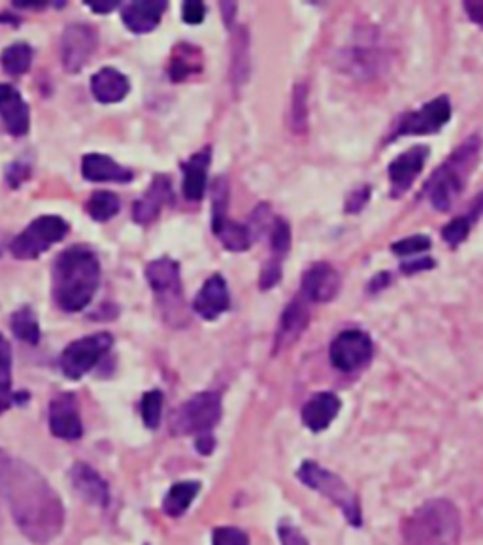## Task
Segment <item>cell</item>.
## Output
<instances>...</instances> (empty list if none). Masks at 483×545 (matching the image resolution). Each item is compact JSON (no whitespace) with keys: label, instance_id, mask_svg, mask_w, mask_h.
<instances>
[{"label":"cell","instance_id":"cell-34","mask_svg":"<svg viewBox=\"0 0 483 545\" xmlns=\"http://www.w3.org/2000/svg\"><path fill=\"white\" fill-rule=\"evenodd\" d=\"M270 248H272V257L284 261L285 255L291 249V227L289 223L278 217L272 223V232H270Z\"/></svg>","mask_w":483,"mask_h":545},{"label":"cell","instance_id":"cell-1","mask_svg":"<svg viewBox=\"0 0 483 545\" xmlns=\"http://www.w3.org/2000/svg\"><path fill=\"white\" fill-rule=\"evenodd\" d=\"M0 496L10 506L19 530L36 544L59 536L65 521L61 498L31 464L0 449Z\"/></svg>","mask_w":483,"mask_h":545},{"label":"cell","instance_id":"cell-3","mask_svg":"<svg viewBox=\"0 0 483 545\" xmlns=\"http://www.w3.org/2000/svg\"><path fill=\"white\" fill-rule=\"evenodd\" d=\"M482 136L472 134L451 153L425 183L421 195L429 200L436 212H450L451 206L463 195L470 176L474 174L482 155Z\"/></svg>","mask_w":483,"mask_h":545},{"label":"cell","instance_id":"cell-32","mask_svg":"<svg viewBox=\"0 0 483 545\" xmlns=\"http://www.w3.org/2000/svg\"><path fill=\"white\" fill-rule=\"evenodd\" d=\"M119 208H121V202L117 199V195L110 193V191L93 193L87 202V214L99 223H106L112 217H116L119 214Z\"/></svg>","mask_w":483,"mask_h":545},{"label":"cell","instance_id":"cell-21","mask_svg":"<svg viewBox=\"0 0 483 545\" xmlns=\"http://www.w3.org/2000/svg\"><path fill=\"white\" fill-rule=\"evenodd\" d=\"M172 199H174V195H172L170 180L167 176H155L148 193L142 199L136 200V204H134V221L138 225H150L159 217L163 206Z\"/></svg>","mask_w":483,"mask_h":545},{"label":"cell","instance_id":"cell-13","mask_svg":"<svg viewBox=\"0 0 483 545\" xmlns=\"http://www.w3.org/2000/svg\"><path fill=\"white\" fill-rule=\"evenodd\" d=\"M431 149L429 146H414V148L400 153L399 157H395L389 168H387V178L391 183V195L395 199H399L400 195H404L417 178L421 176L423 168L427 165Z\"/></svg>","mask_w":483,"mask_h":545},{"label":"cell","instance_id":"cell-19","mask_svg":"<svg viewBox=\"0 0 483 545\" xmlns=\"http://www.w3.org/2000/svg\"><path fill=\"white\" fill-rule=\"evenodd\" d=\"M0 117L6 129L14 136L29 133V125H31L29 106L16 87L8 83H0Z\"/></svg>","mask_w":483,"mask_h":545},{"label":"cell","instance_id":"cell-22","mask_svg":"<svg viewBox=\"0 0 483 545\" xmlns=\"http://www.w3.org/2000/svg\"><path fill=\"white\" fill-rule=\"evenodd\" d=\"M165 10L167 2L163 0H136L123 8V23L134 34L151 33L159 25Z\"/></svg>","mask_w":483,"mask_h":545},{"label":"cell","instance_id":"cell-4","mask_svg":"<svg viewBox=\"0 0 483 545\" xmlns=\"http://www.w3.org/2000/svg\"><path fill=\"white\" fill-rule=\"evenodd\" d=\"M461 536V513L448 498H431L402 523L404 545H455Z\"/></svg>","mask_w":483,"mask_h":545},{"label":"cell","instance_id":"cell-45","mask_svg":"<svg viewBox=\"0 0 483 545\" xmlns=\"http://www.w3.org/2000/svg\"><path fill=\"white\" fill-rule=\"evenodd\" d=\"M391 283H393L391 272H380V274H376L372 280L368 281V293L370 295H378V293L385 291Z\"/></svg>","mask_w":483,"mask_h":545},{"label":"cell","instance_id":"cell-31","mask_svg":"<svg viewBox=\"0 0 483 545\" xmlns=\"http://www.w3.org/2000/svg\"><path fill=\"white\" fill-rule=\"evenodd\" d=\"M12 331L21 342H27L31 346L40 342L38 317L29 306L19 308L16 314L12 315Z\"/></svg>","mask_w":483,"mask_h":545},{"label":"cell","instance_id":"cell-30","mask_svg":"<svg viewBox=\"0 0 483 545\" xmlns=\"http://www.w3.org/2000/svg\"><path fill=\"white\" fill-rule=\"evenodd\" d=\"M0 63H2L4 72L12 74V76L25 74V72H29V68L33 65V50H31L29 44L17 42L14 46H10L8 50L2 51Z\"/></svg>","mask_w":483,"mask_h":545},{"label":"cell","instance_id":"cell-20","mask_svg":"<svg viewBox=\"0 0 483 545\" xmlns=\"http://www.w3.org/2000/svg\"><path fill=\"white\" fill-rule=\"evenodd\" d=\"M342 410V400L331 391L317 393L302 408V423L312 432L329 429L338 413Z\"/></svg>","mask_w":483,"mask_h":545},{"label":"cell","instance_id":"cell-42","mask_svg":"<svg viewBox=\"0 0 483 545\" xmlns=\"http://www.w3.org/2000/svg\"><path fill=\"white\" fill-rule=\"evenodd\" d=\"M436 268V261L433 257H417V259H408L400 263V272L406 276H414L417 272H427Z\"/></svg>","mask_w":483,"mask_h":545},{"label":"cell","instance_id":"cell-28","mask_svg":"<svg viewBox=\"0 0 483 545\" xmlns=\"http://www.w3.org/2000/svg\"><path fill=\"white\" fill-rule=\"evenodd\" d=\"M351 68L355 70V76L368 78L372 74H378L384 65V57L380 48L374 44H359L351 51Z\"/></svg>","mask_w":483,"mask_h":545},{"label":"cell","instance_id":"cell-46","mask_svg":"<svg viewBox=\"0 0 483 545\" xmlns=\"http://www.w3.org/2000/svg\"><path fill=\"white\" fill-rule=\"evenodd\" d=\"M463 8L472 23L483 27V0H467L463 2Z\"/></svg>","mask_w":483,"mask_h":545},{"label":"cell","instance_id":"cell-14","mask_svg":"<svg viewBox=\"0 0 483 545\" xmlns=\"http://www.w3.org/2000/svg\"><path fill=\"white\" fill-rule=\"evenodd\" d=\"M340 287H342V278L338 270L329 263H316L304 272L300 281V295L308 302L325 304L336 298V295L340 293Z\"/></svg>","mask_w":483,"mask_h":545},{"label":"cell","instance_id":"cell-24","mask_svg":"<svg viewBox=\"0 0 483 545\" xmlns=\"http://www.w3.org/2000/svg\"><path fill=\"white\" fill-rule=\"evenodd\" d=\"M82 174L89 182L127 183L133 180V172L102 153H89L82 159Z\"/></svg>","mask_w":483,"mask_h":545},{"label":"cell","instance_id":"cell-37","mask_svg":"<svg viewBox=\"0 0 483 545\" xmlns=\"http://www.w3.org/2000/svg\"><path fill=\"white\" fill-rule=\"evenodd\" d=\"M433 248V240L427 234H414L391 244V251L400 257H412Z\"/></svg>","mask_w":483,"mask_h":545},{"label":"cell","instance_id":"cell-27","mask_svg":"<svg viewBox=\"0 0 483 545\" xmlns=\"http://www.w3.org/2000/svg\"><path fill=\"white\" fill-rule=\"evenodd\" d=\"M200 491L199 481H180V483H174L170 487L167 496H165V512L170 515V517H180L184 515L189 506L193 504V500L197 498Z\"/></svg>","mask_w":483,"mask_h":545},{"label":"cell","instance_id":"cell-9","mask_svg":"<svg viewBox=\"0 0 483 545\" xmlns=\"http://www.w3.org/2000/svg\"><path fill=\"white\" fill-rule=\"evenodd\" d=\"M68 232V223L57 215H42L16 236L10 251L17 259L31 261L40 257L44 251L61 242Z\"/></svg>","mask_w":483,"mask_h":545},{"label":"cell","instance_id":"cell-11","mask_svg":"<svg viewBox=\"0 0 483 545\" xmlns=\"http://www.w3.org/2000/svg\"><path fill=\"white\" fill-rule=\"evenodd\" d=\"M374 357V342L370 334L359 329L342 331L329 347V359L336 370L351 374L365 368Z\"/></svg>","mask_w":483,"mask_h":545},{"label":"cell","instance_id":"cell-43","mask_svg":"<svg viewBox=\"0 0 483 545\" xmlns=\"http://www.w3.org/2000/svg\"><path fill=\"white\" fill-rule=\"evenodd\" d=\"M182 16H184L185 23L189 25H199L204 21V16H206V6L199 2V0H189V2H184L182 6Z\"/></svg>","mask_w":483,"mask_h":545},{"label":"cell","instance_id":"cell-47","mask_svg":"<svg viewBox=\"0 0 483 545\" xmlns=\"http://www.w3.org/2000/svg\"><path fill=\"white\" fill-rule=\"evenodd\" d=\"M85 4L95 12V14H110L114 12L119 2L116 0H85Z\"/></svg>","mask_w":483,"mask_h":545},{"label":"cell","instance_id":"cell-18","mask_svg":"<svg viewBox=\"0 0 483 545\" xmlns=\"http://www.w3.org/2000/svg\"><path fill=\"white\" fill-rule=\"evenodd\" d=\"M229 304H231V297H229L227 281L223 276L214 274L202 285L199 295L195 297V302H193V308L202 319L214 321L219 315L225 314L229 310Z\"/></svg>","mask_w":483,"mask_h":545},{"label":"cell","instance_id":"cell-26","mask_svg":"<svg viewBox=\"0 0 483 545\" xmlns=\"http://www.w3.org/2000/svg\"><path fill=\"white\" fill-rule=\"evenodd\" d=\"M131 83L125 74H121L116 68H102L93 80H91V91L93 97L102 104H114L121 102L129 95Z\"/></svg>","mask_w":483,"mask_h":545},{"label":"cell","instance_id":"cell-25","mask_svg":"<svg viewBox=\"0 0 483 545\" xmlns=\"http://www.w3.org/2000/svg\"><path fill=\"white\" fill-rule=\"evenodd\" d=\"M212 161V148L200 149L195 155L189 157L184 165V195L185 199L197 200L204 197L206 191V180H208V166Z\"/></svg>","mask_w":483,"mask_h":545},{"label":"cell","instance_id":"cell-12","mask_svg":"<svg viewBox=\"0 0 483 545\" xmlns=\"http://www.w3.org/2000/svg\"><path fill=\"white\" fill-rule=\"evenodd\" d=\"M212 206H214V215H212V229L214 234L223 244V248L229 251H246L250 249L251 236L250 227L240 225L236 221H231L227 215V204H229V185L225 178H219L214 185V195H212Z\"/></svg>","mask_w":483,"mask_h":545},{"label":"cell","instance_id":"cell-16","mask_svg":"<svg viewBox=\"0 0 483 545\" xmlns=\"http://www.w3.org/2000/svg\"><path fill=\"white\" fill-rule=\"evenodd\" d=\"M308 323H310L308 300L302 295L293 298L280 317V327H278L276 340H274V353L284 351L291 344H295L299 340L300 334L306 331Z\"/></svg>","mask_w":483,"mask_h":545},{"label":"cell","instance_id":"cell-5","mask_svg":"<svg viewBox=\"0 0 483 545\" xmlns=\"http://www.w3.org/2000/svg\"><path fill=\"white\" fill-rule=\"evenodd\" d=\"M297 478L306 487L314 489L319 495L334 502L353 529L363 527V510H361L359 496L351 491L350 485L338 474H334L314 461H304L297 470Z\"/></svg>","mask_w":483,"mask_h":545},{"label":"cell","instance_id":"cell-48","mask_svg":"<svg viewBox=\"0 0 483 545\" xmlns=\"http://www.w3.org/2000/svg\"><path fill=\"white\" fill-rule=\"evenodd\" d=\"M468 219H470V223L474 225L476 221H480L483 217V191L474 199V202H472V206H470V210H468L467 214Z\"/></svg>","mask_w":483,"mask_h":545},{"label":"cell","instance_id":"cell-38","mask_svg":"<svg viewBox=\"0 0 483 545\" xmlns=\"http://www.w3.org/2000/svg\"><path fill=\"white\" fill-rule=\"evenodd\" d=\"M372 199V187L370 185H361L357 189H353L346 204H344V212L350 215L361 214L368 206V202Z\"/></svg>","mask_w":483,"mask_h":545},{"label":"cell","instance_id":"cell-6","mask_svg":"<svg viewBox=\"0 0 483 545\" xmlns=\"http://www.w3.org/2000/svg\"><path fill=\"white\" fill-rule=\"evenodd\" d=\"M146 278L165 319L170 323L184 319V291L178 263L168 257L157 259L146 268Z\"/></svg>","mask_w":483,"mask_h":545},{"label":"cell","instance_id":"cell-49","mask_svg":"<svg viewBox=\"0 0 483 545\" xmlns=\"http://www.w3.org/2000/svg\"><path fill=\"white\" fill-rule=\"evenodd\" d=\"M214 444L216 442H214V438L210 434H202V436H199V440H197V449H199L202 455H210L212 449H214Z\"/></svg>","mask_w":483,"mask_h":545},{"label":"cell","instance_id":"cell-10","mask_svg":"<svg viewBox=\"0 0 483 545\" xmlns=\"http://www.w3.org/2000/svg\"><path fill=\"white\" fill-rule=\"evenodd\" d=\"M114 338L108 332H99L72 342L61 355V370L68 380H80L91 372L100 359L110 351Z\"/></svg>","mask_w":483,"mask_h":545},{"label":"cell","instance_id":"cell-44","mask_svg":"<svg viewBox=\"0 0 483 545\" xmlns=\"http://www.w3.org/2000/svg\"><path fill=\"white\" fill-rule=\"evenodd\" d=\"M278 536L282 545H310V542L304 538V534L297 527L284 523L278 529Z\"/></svg>","mask_w":483,"mask_h":545},{"label":"cell","instance_id":"cell-15","mask_svg":"<svg viewBox=\"0 0 483 545\" xmlns=\"http://www.w3.org/2000/svg\"><path fill=\"white\" fill-rule=\"evenodd\" d=\"M97 46V34L82 23H74L65 29L63 42H61V55H63V67L68 72H80L87 65L91 53Z\"/></svg>","mask_w":483,"mask_h":545},{"label":"cell","instance_id":"cell-40","mask_svg":"<svg viewBox=\"0 0 483 545\" xmlns=\"http://www.w3.org/2000/svg\"><path fill=\"white\" fill-rule=\"evenodd\" d=\"M212 545H250V538L244 530L234 527H217L214 530Z\"/></svg>","mask_w":483,"mask_h":545},{"label":"cell","instance_id":"cell-29","mask_svg":"<svg viewBox=\"0 0 483 545\" xmlns=\"http://www.w3.org/2000/svg\"><path fill=\"white\" fill-rule=\"evenodd\" d=\"M16 400L19 398L12 391V349L0 334V413L10 410Z\"/></svg>","mask_w":483,"mask_h":545},{"label":"cell","instance_id":"cell-41","mask_svg":"<svg viewBox=\"0 0 483 545\" xmlns=\"http://www.w3.org/2000/svg\"><path fill=\"white\" fill-rule=\"evenodd\" d=\"M282 265H284V261L270 257V261L261 272V280H259V285H261L263 291L272 289L278 281L282 280V272H284V266Z\"/></svg>","mask_w":483,"mask_h":545},{"label":"cell","instance_id":"cell-35","mask_svg":"<svg viewBox=\"0 0 483 545\" xmlns=\"http://www.w3.org/2000/svg\"><path fill=\"white\" fill-rule=\"evenodd\" d=\"M291 125L295 133H304L308 127V89L306 85H297L293 91V108H291Z\"/></svg>","mask_w":483,"mask_h":545},{"label":"cell","instance_id":"cell-2","mask_svg":"<svg viewBox=\"0 0 483 545\" xmlns=\"http://www.w3.org/2000/svg\"><path fill=\"white\" fill-rule=\"evenodd\" d=\"M99 281L97 255L84 246L67 249L53 266V298L63 312H82L95 297Z\"/></svg>","mask_w":483,"mask_h":545},{"label":"cell","instance_id":"cell-23","mask_svg":"<svg viewBox=\"0 0 483 545\" xmlns=\"http://www.w3.org/2000/svg\"><path fill=\"white\" fill-rule=\"evenodd\" d=\"M70 479L78 495L87 500L93 506H108L110 502V491L106 481L100 478L99 474L89 464L78 463L70 470Z\"/></svg>","mask_w":483,"mask_h":545},{"label":"cell","instance_id":"cell-33","mask_svg":"<svg viewBox=\"0 0 483 545\" xmlns=\"http://www.w3.org/2000/svg\"><path fill=\"white\" fill-rule=\"evenodd\" d=\"M163 404H165V398L161 391H148L144 397H142V404H140V413H142V421L148 429H157L159 423H161V415H163Z\"/></svg>","mask_w":483,"mask_h":545},{"label":"cell","instance_id":"cell-7","mask_svg":"<svg viewBox=\"0 0 483 545\" xmlns=\"http://www.w3.org/2000/svg\"><path fill=\"white\" fill-rule=\"evenodd\" d=\"M221 397L212 391L199 393L182 404L170 419L172 432L178 436L210 434L221 419Z\"/></svg>","mask_w":483,"mask_h":545},{"label":"cell","instance_id":"cell-17","mask_svg":"<svg viewBox=\"0 0 483 545\" xmlns=\"http://www.w3.org/2000/svg\"><path fill=\"white\" fill-rule=\"evenodd\" d=\"M50 430L61 440H78L84 434L82 419L72 395H61L51 402Z\"/></svg>","mask_w":483,"mask_h":545},{"label":"cell","instance_id":"cell-36","mask_svg":"<svg viewBox=\"0 0 483 545\" xmlns=\"http://www.w3.org/2000/svg\"><path fill=\"white\" fill-rule=\"evenodd\" d=\"M472 223L467 215H457L453 217L448 225H444L442 229V238L446 244H450L451 248L461 246L468 238V234L472 231Z\"/></svg>","mask_w":483,"mask_h":545},{"label":"cell","instance_id":"cell-8","mask_svg":"<svg viewBox=\"0 0 483 545\" xmlns=\"http://www.w3.org/2000/svg\"><path fill=\"white\" fill-rule=\"evenodd\" d=\"M453 116V106L446 95L429 100L419 110L406 112L397 119L393 133L387 136V144L395 142L404 136H427L440 133Z\"/></svg>","mask_w":483,"mask_h":545},{"label":"cell","instance_id":"cell-39","mask_svg":"<svg viewBox=\"0 0 483 545\" xmlns=\"http://www.w3.org/2000/svg\"><path fill=\"white\" fill-rule=\"evenodd\" d=\"M185 50H178V53L172 57V63H170V76H172V80H184V78H187L191 72H195L193 70V65H187V61L191 63L193 59H191V48L193 46H184Z\"/></svg>","mask_w":483,"mask_h":545}]
</instances>
